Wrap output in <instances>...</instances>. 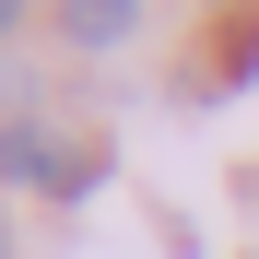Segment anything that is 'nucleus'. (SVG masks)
<instances>
[{"instance_id":"nucleus-1","label":"nucleus","mask_w":259,"mask_h":259,"mask_svg":"<svg viewBox=\"0 0 259 259\" xmlns=\"http://www.w3.org/2000/svg\"><path fill=\"white\" fill-rule=\"evenodd\" d=\"M59 165H71V142H48V130H0V177H12V189H59Z\"/></svg>"},{"instance_id":"nucleus-2","label":"nucleus","mask_w":259,"mask_h":259,"mask_svg":"<svg viewBox=\"0 0 259 259\" xmlns=\"http://www.w3.org/2000/svg\"><path fill=\"white\" fill-rule=\"evenodd\" d=\"M59 35L71 48H118V35H142V0H59Z\"/></svg>"},{"instance_id":"nucleus-3","label":"nucleus","mask_w":259,"mask_h":259,"mask_svg":"<svg viewBox=\"0 0 259 259\" xmlns=\"http://www.w3.org/2000/svg\"><path fill=\"white\" fill-rule=\"evenodd\" d=\"M12 24H24V0H0V35H12Z\"/></svg>"},{"instance_id":"nucleus-4","label":"nucleus","mask_w":259,"mask_h":259,"mask_svg":"<svg viewBox=\"0 0 259 259\" xmlns=\"http://www.w3.org/2000/svg\"><path fill=\"white\" fill-rule=\"evenodd\" d=\"M247 259H259V247H247Z\"/></svg>"}]
</instances>
